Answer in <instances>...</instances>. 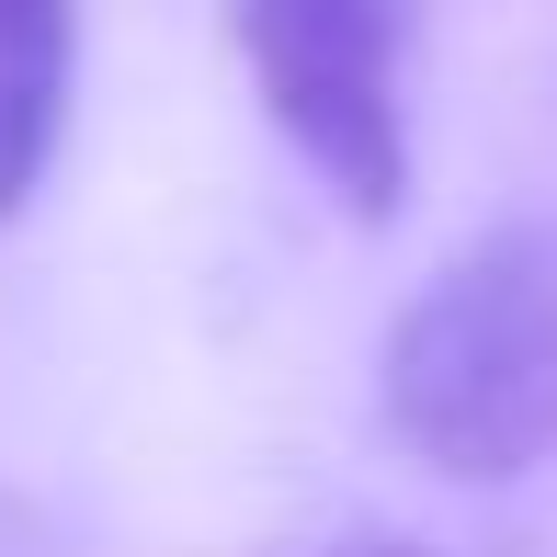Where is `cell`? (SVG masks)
<instances>
[{"instance_id":"obj_3","label":"cell","mask_w":557,"mask_h":557,"mask_svg":"<svg viewBox=\"0 0 557 557\" xmlns=\"http://www.w3.org/2000/svg\"><path fill=\"white\" fill-rule=\"evenodd\" d=\"M69 125V0H0V216L35 206Z\"/></svg>"},{"instance_id":"obj_2","label":"cell","mask_w":557,"mask_h":557,"mask_svg":"<svg viewBox=\"0 0 557 557\" xmlns=\"http://www.w3.org/2000/svg\"><path fill=\"white\" fill-rule=\"evenodd\" d=\"M273 137L352 227L410 206V0H227Z\"/></svg>"},{"instance_id":"obj_4","label":"cell","mask_w":557,"mask_h":557,"mask_svg":"<svg viewBox=\"0 0 557 557\" xmlns=\"http://www.w3.org/2000/svg\"><path fill=\"white\" fill-rule=\"evenodd\" d=\"M319 557H421L410 535H342V546H319Z\"/></svg>"},{"instance_id":"obj_1","label":"cell","mask_w":557,"mask_h":557,"mask_svg":"<svg viewBox=\"0 0 557 557\" xmlns=\"http://www.w3.org/2000/svg\"><path fill=\"white\" fill-rule=\"evenodd\" d=\"M375 410L433 478L500 490L557 455V239L500 227L398 308Z\"/></svg>"}]
</instances>
